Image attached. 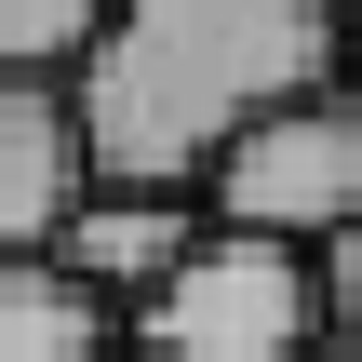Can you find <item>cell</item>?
Returning a JSON list of instances; mask_svg holds the SVG:
<instances>
[{
	"label": "cell",
	"mask_w": 362,
	"mask_h": 362,
	"mask_svg": "<svg viewBox=\"0 0 362 362\" xmlns=\"http://www.w3.org/2000/svg\"><path fill=\"white\" fill-rule=\"evenodd\" d=\"M94 202V134L67 67H0V255H54Z\"/></svg>",
	"instance_id": "cell-4"
},
{
	"label": "cell",
	"mask_w": 362,
	"mask_h": 362,
	"mask_svg": "<svg viewBox=\"0 0 362 362\" xmlns=\"http://www.w3.org/2000/svg\"><path fill=\"white\" fill-rule=\"evenodd\" d=\"M202 228H215V202H202V188H107V175H94V202L67 215V242H54V255H67L94 296L148 309V296L202 255Z\"/></svg>",
	"instance_id": "cell-5"
},
{
	"label": "cell",
	"mask_w": 362,
	"mask_h": 362,
	"mask_svg": "<svg viewBox=\"0 0 362 362\" xmlns=\"http://www.w3.org/2000/svg\"><path fill=\"white\" fill-rule=\"evenodd\" d=\"M349 81V0H121L81 54V134L107 188H202L282 94Z\"/></svg>",
	"instance_id": "cell-1"
},
{
	"label": "cell",
	"mask_w": 362,
	"mask_h": 362,
	"mask_svg": "<svg viewBox=\"0 0 362 362\" xmlns=\"http://www.w3.org/2000/svg\"><path fill=\"white\" fill-rule=\"evenodd\" d=\"M134 336L121 296H94L67 255H0V362H107Z\"/></svg>",
	"instance_id": "cell-6"
},
{
	"label": "cell",
	"mask_w": 362,
	"mask_h": 362,
	"mask_svg": "<svg viewBox=\"0 0 362 362\" xmlns=\"http://www.w3.org/2000/svg\"><path fill=\"white\" fill-rule=\"evenodd\" d=\"M107 362H161V349H148V336H121V349H107Z\"/></svg>",
	"instance_id": "cell-9"
},
{
	"label": "cell",
	"mask_w": 362,
	"mask_h": 362,
	"mask_svg": "<svg viewBox=\"0 0 362 362\" xmlns=\"http://www.w3.org/2000/svg\"><path fill=\"white\" fill-rule=\"evenodd\" d=\"M322 336H349V349H362V228L322 242Z\"/></svg>",
	"instance_id": "cell-8"
},
{
	"label": "cell",
	"mask_w": 362,
	"mask_h": 362,
	"mask_svg": "<svg viewBox=\"0 0 362 362\" xmlns=\"http://www.w3.org/2000/svg\"><path fill=\"white\" fill-rule=\"evenodd\" d=\"M349 81H362V0H349Z\"/></svg>",
	"instance_id": "cell-11"
},
{
	"label": "cell",
	"mask_w": 362,
	"mask_h": 362,
	"mask_svg": "<svg viewBox=\"0 0 362 362\" xmlns=\"http://www.w3.org/2000/svg\"><path fill=\"white\" fill-rule=\"evenodd\" d=\"M161 362H309L322 349V255L269 228H202V255L134 309Z\"/></svg>",
	"instance_id": "cell-2"
},
{
	"label": "cell",
	"mask_w": 362,
	"mask_h": 362,
	"mask_svg": "<svg viewBox=\"0 0 362 362\" xmlns=\"http://www.w3.org/2000/svg\"><path fill=\"white\" fill-rule=\"evenodd\" d=\"M121 27V0H0V67H67L81 81V54Z\"/></svg>",
	"instance_id": "cell-7"
},
{
	"label": "cell",
	"mask_w": 362,
	"mask_h": 362,
	"mask_svg": "<svg viewBox=\"0 0 362 362\" xmlns=\"http://www.w3.org/2000/svg\"><path fill=\"white\" fill-rule=\"evenodd\" d=\"M215 228H269V242H336L362 228V81H322V94H282L215 175H202Z\"/></svg>",
	"instance_id": "cell-3"
},
{
	"label": "cell",
	"mask_w": 362,
	"mask_h": 362,
	"mask_svg": "<svg viewBox=\"0 0 362 362\" xmlns=\"http://www.w3.org/2000/svg\"><path fill=\"white\" fill-rule=\"evenodd\" d=\"M309 362H362V349H349V336H322V349H309Z\"/></svg>",
	"instance_id": "cell-10"
}]
</instances>
